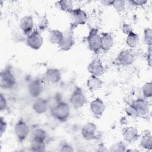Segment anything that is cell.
I'll return each mask as SVG.
<instances>
[{"label":"cell","instance_id":"cell-1","mask_svg":"<svg viewBox=\"0 0 152 152\" xmlns=\"http://www.w3.org/2000/svg\"><path fill=\"white\" fill-rule=\"evenodd\" d=\"M50 114L56 120L65 122L70 115V107L65 102L59 101L51 107Z\"/></svg>","mask_w":152,"mask_h":152},{"label":"cell","instance_id":"cell-2","mask_svg":"<svg viewBox=\"0 0 152 152\" xmlns=\"http://www.w3.org/2000/svg\"><path fill=\"white\" fill-rule=\"evenodd\" d=\"M87 42L88 48L94 53H97L101 50L100 34L96 28H91L87 36Z\"/></svg>","mask_w":152,"mask_h":152},{"label":"cell","instance_id":"cell-3","mask_svg":"<svg viewBox=\"0 0 152 152\" xmlns=\"http://www.w3.org/2000/svg\"><path fill=\"white\" fill-rule=\"evenodd\" d=\"M70 14L71 16V22L70 24L71 30L80 26L86 24L88 20L87 13L81 8H74Z\"/></svg>","mask_w":152,"mask_h":152},{"label":"cell","instance_id":"cell-4","mask_svg":"<svg viewBox=\"0 0 152 152\" xmlns=\"http://www.w3.org/2000/svg\"><path fill=\"white\" fill-rule=\"evenodd\" d=\"M16 78L9 68H5L1 71L0 74V87L2 89L10 90L16 85Z\"/></svg>","mask_w":152,"mask_h":152},{"label":"cell","instance_id":"cell-5","mask_svg":"<svg viewBox=\"0 0 152 152\" xmlns=\"http://www.w3.org/2000/svg\"><path fill=\"white\" fill-rule=\"evenodd\" d=\"M87 99L83 90L77 87L72 91L69 97V102L75 109L81 108L87 103Z\"/></svg>","mask_w":152,"mask_h":152},{"label":"cell","instance_id":"cell-6","mask_svg":"<svg viewBox=\"0 0 152 152\" xmlns=\"http://www.w3.org/2000/svg\"><path fill=\"white\" fill-rule=\"evenodd\" d=\"M14 134L20 142L24 141L28 136L30 129L26 122L23 119H18L14 125Z\"/></svg>","mask_w":152,"mask_h":152},{"label":"cell","instance_id":"cell-7","mask_svg":"<svg viewBox=\"0 0 152 152\" xmlns=\"http://www.w3.org/2000/svg\"><path fill=\"white\" fill-rule=\"evenodd\" d=\"M43 37L38 30H34L27 36L26 44L33 50H39L43 44Z\"/></svg>","mask_w":152,"mask_h":152},{"label":"cell","instance_id":"cell-8","mask_svg":"<svg viewBox=\"0 0 152 152\" xmlns=\"http://www.w3.org/2000/svg\"><path fill=\"white\" fill-rule=\"evenodd\" d=\"M135 59V53L131 49H124L118 53L116 61L118 65L127 66L132 65Z\"/></svg>","mask_w":152,"mask_h":152},{"label":"cell","instance_id":"cell-9","mask_svg":"<svg viewBox=\"0 0 152 152\" xmlns=\"http://www.w3.org/2000/svg\"><path fill=\"white\" fill-rule=\"evenodd\" d=\"M132 104L135 107L138 117H145L150 112V104L144 98H138L134 100Z\"/></svg>","mask_w":152,"mask_h":152},{"label":"cell","instance_id":"cell-10","mask_svg":"<svg viewBox=\"0 0 152 152\" xmlns=\"http://www.w3.org/2000/svg\"><path fill=\"white\" fill-rule=\"evenodd\" d=\"M90 109L94 117L99 118L106 110V104L101 98L96 97L90 102Z\"/></svg>","mask_w":152,"mask_h":152},{"label":"cell","instance_id":"cell-11","mask_svg":"<svg viewBox=\"0 0 152 152\" xmlns=\"http://www.w3.org/2000/svg\"><path fill=\"white\" fill-rule=\"evenodd\" d=\"M87 71L90 75L100 77L104 72V68L101 59L99 58H94L88 65Z\"/></svg>","mask_w":152,"mask_h":152},{"label":"cell","instance_id":"cell-12","mask_svg":"<svg viewBox=\"0 0 152 152\" xmlns=\"http://www.w3.org/2000/svg\"><path fill=\"white\" fill-rule=\"evenodd\" d=\"M96 132V125L92 122H88L82 127L81 130V135L85 140L90 141L95 138Z\"/></svg>","mask_w":152,"mask_h":152},{"label":"cell","instance_id":"cell-13","mask_svg":"<svg viewBox=\"0 0 152 152\" xmlns=\"http://www.w3.org/2000/svg\"><path fill=\"white\" fill-rule=\"evenodd\" d=\"M27 89L31 97L35 99L40 97L43 90L42 83L39 79H34L28 83Z\"/></svg>","mask_w":152,"mask_h":152},{"label":"cell","instance_id":"cell-14","mask_svg":"<svg viewBox=\"0 0 152 152\" xmlns=\"http://www.w3.org/2000/svg\"><path fill=\"white\" fill-rule=\"evenodd\" d=\"M62 78L61 71L55 68H48L44 74V80L48 83H58Z\"/></svg>","mask_w":152,"mask_h":152},{"label":"cell","instance_id":"cell-15","mask_svg":"<svg viewBox=\"0 0 152 152\" xmlns=\"http://www.w3.org/2000/svg\"><path fill=\"white\" fill-rule=\"evenodd\" d=\"M122 134L124 141L128 143L134 142L140 137L138 129L135 127L132 126L124 128Z\"/></svg>","mask_w":152,"mask_h":152},{"label":"cell","instance_id":"cell-16","mask_svg":"<svg viewBox=\"0 0 152 152\" xmlns=\"http://www.w3.org/2000/svg\"><path fill=\"white\" fill-rule=\"evenodd\" d=\"M33 27L34 20L31 15H26L20 19V28L26 36L33 31Z\"/></svg>","mask_w":152,"mask_h":152},{"label":"cell","instance_id":"cell-17","mask_svg":"<svg viewBox=\"0 0 152 152\" xmlns=\"http://www.w3.org/2000/svg\"><path fill=\"white\" fill-rule=\"evenodd\" d=\"M75 44V39L71 32L64 34V37L58 45L59 48L62 51L69 50Z\"/></svg>","mask_w":152,"mask_h":152},{"label":"cell","instance_id":"cell-18","mask_svg":"<svg viewBox=\"0 0 152 152\" xmlns=\"http://www.w3.org/2000/svg\"><path fill=\"white\" fill-rule=\"evenodd\" d=\"M48 101L43 97H38L36 99L33 103L32 108L34 112L39 115L45 113L48 108Z\"/></svg>","mask_w":152,"mask_h":152},{"label":"cell","instance_id":"cell-19","mask_svg":"<svg viewBox=\"0 0 152 152\" xmlns=\"http://www.w3.org/2000/svg\"><path fill=\"white\" fill-rule=\"evenodd\" d=\"M101 49L103 51L109 50L114 45V40L112 35L109 32H103L100 34Z\"/></svg>","mask_w":152,"mask_h":152},{"label":"cell","instance_id":"cell-20","mask_svg":"<svg viewBox=\"0 0 152 152\" xmlns=\"http://www.w3.org/2000/svg\"><path fill=\"white\" fill-rule=\"evenodd\" d=\"M86 85L90 91H94L102 87L103 81L99 77L90 75L87 80Z\"/></svg>","mask_w":152,"mask_h":152},{"label":"cell","instance_id":"cell-21","mask_svg":"<svg viewBox=\"0 0 152 152\" xmlns=\"http://www.w3.org/2000/svg\"><path fill=\"white\" fill-rule=\"evenodd\" d=\"M140 147L147 150H152V135L150 131H147L140 138Z\"/></svg>","mask_w":152,"mask_h":152},{"label":"cell","instance_id":"cell-22","mask_svg":"<svg viewBox=\"0 0 152 152\" xmlns=\"http://www.w3.org/2000/svg\"><path fill=\"white\" fill-rule=\"evenodd\" d=\"M30 150L35 152H42L45 151L46 142L45 140L31 137L30 145Z\"/></svg>","mask_w":152,"mask_h":152},{"label":"cell","instance_id":"cell-23","mask_svg":"<svg viewBox=\"0 0 152 152\" xmlns=\"http://www.w3.org/2000/svg\"><path fill=\"white\" fill-rule=\"evenodd\" d=\"M64 33L58 29L51 30L49 33V40L51 44L59 45L61 42L63 37Z\"/></svg>","mask_w":152,"mask_h":152},{"label":"cell","instance_id":"cell-24","mask_svg":"<svg viewBox=\"0 0 152 152\" xmlns=\"http://www.w3.org/2000/svg\"><path fill=\"white\" fill-rule=\"evenodd\" d=\"M125 42L126 45L129 48H135L140 43L139 35L133 31L126 35Z\"/></svg>","mask_w":152,"mask_h":152},{"label":"cell","instance_id":"cell-25","mask_svg":"<svg viewBox=\"0 0 152 152\" xmlns=\"http://www.w3.org/2000/svg\"><path fill=\"white\" fill-rule=\"evenodd\" d=\"M60 10L64 12L70 14L74 10L73 2L69 0H61L57 2Z\"/></svg>","mask_w":152,"mask_h":152},{"label":"cell","instance_id":"cell-26","mask_svg":"<svg viewBox=\"0 0 152 152\" xmlns=\"http://www.w3.org/2000/svg\"><path fill=\"white\" fill-rule=\"evenodd\" d=\"M143 39L144 43L148 48H151L152 46V30L150 27L145 28L143 31Z\"/></svg>","mask_w":152,"mask_h":152},{"label":"cell","instance_id":"cell-27","mask_svg":"<svg viewBox=\"0 0 152 152\" xmlns=\"http://www.w3.org/2000/svg\"><path fill=\"white\" fill-rule=\"evenodd\" d=\"M126 147L123 141H118L111 145L109 151L111 152L126 151Z\"/></svg>","mask_w":152,"mask_h":152},{"label":"cell","instance_id":"cell-28","mask_svg":"<svg viewBox=\"0 0 152 152\" xmlns=\"http://www.w3.org/2000/svg\"><path fill=\"white\" fill-rule=\"evenodd\" d=\"M142 93L143 97L145 99L151 97L152 96V83L151 81L145 83L142 88Z\"/></svg>","mask_w":152,"mask_h":152},{"label":"cell","instance_id":"cell-29","mask_svg":"<svg viewBox=\"0 0 152 152\" xmlns=\"http://www.w3.org/2000/svg\"><path fill=\"white\" fill-rule=\"evenodd\" d=\"M49 26V21L48 18L44 15V16H41L37 23V29L38 30L40 31H45L48 28Z\"/></svg>","mask_w":152,"mask_h":152},{"label":"cell","instance_id":"cell-30","mask_svg":"<svg viewBox=\"0 0 152 152\" xmlns=\"http://www.w3.org/2000/svg\"><path fill=\"white\" fill-rule=\"evenodd\" d=\"M32 137L46 141V139L47 138V133L46 131L42 128H36L33 132Z\"/></svg>","mask_w":152,"mask_h":152},{"label":"cell","instance_id":"cell-31","mask_svg":"<svg viewBox=\"0 0 152 152\" xmlns=\"http://www.w3.org/2000/svg\"><path fill=\"white\" fill-rule=\"evenodd\" d=\"M112 6L118 12H122L125 10L126 2L125 1H114Z\"/></svg>","mask_w":152,"mask_h":152},{"label":"cell","instance_id":"cell-32","mask_svg":"<svg viewBox=\"0 0 152 152\" xmlns=\"http://www.w3.org/2000/svg\"><path fill=\"white\" fill-rule=\"evenodd\" d=\"M125 113L129 117H131L133 118H138L137 111L135 107H134V106L132 104V103L128 105L127 107L125 108Z\"/></svg>","mask_w":152,"mask_h":152},{"label":"cell","instance_id":"cell-33","mask_svg":"<svg viewBox=\"0 0 152 152\" xmlns=\"http://www.w3.org/2000/svg\"><path fill=\"white\" fill-rule=\"evenodd\" d=\"M8 106L7 100L5 98V97L3 95L2 93H1L0 96V110L1 112L4 111L6 110Z\"/></svg>","mask_w":152,"mask_h":152},{"label":"cell","instance_id":"cell-34","mask_svg":"<svg viewBox=\"0 0 152 152\" xmlns=\"http://www.w3.org/2000/svg\"><path fill=\"white\" fill-rule=\"evenodd\" d=\"M7 129V122L2 117H1V121H0V136L1 137H2L3 134L5 132Z\"/></svg>","mask_w":152,"mask_h":152},{"label":"cell","instance_id":"cell-35","mask_svg":"<svg viewBox=\"0 0 152 152\" xmlns=\"http://www.w3.org/2000/svg\"><path fill=\"white\" fill-rule=\"evenodd\" d=\"M129 2L133 6L140 7L145 5L148 1L146 0H132L129 1Z\"/></svg>","mask_w":152,"mask_h":152},{"label":"cell","instance_id":"cell-36","mask_svg":"<svg viewBox=\"0 0 152 152\" xmlns=\"http://www.w3.org/2000/svg\"><path fill=\"white\" fill-rule=\"evenodd\" d=\"M122 31L125 34H128L129 33L133 31L131 26L128 23H124L122 26Z\"/></svg>","mask_w":152,"mask_h":152},{"label":"cell","instance_id":"cell-37","mask_svg":"<svg viewBox=\"0 0 152 152\" xmlns=\"http://www.w3.org/2000/svg\"><path fill=\"white\" fill-rule=\"evenodd\" d=\"M60 151H65V152H67V151L71 152V151H74V147L71 145H70L69 144L65 143V144H63L61 145Z\"/></svg>","mask_w":152,"mask_h":152},{"label":"cell","instance_id":"cell-38","mask_svg":"<svg viewBox=\"0 0 152 152\" xmlns=\"http://www.w3.org/2000/svg\"><path fill=\"white\" fill-rule=\"evenodd\" d=\"M113 0H103L100 1V3L104 6H112Z\"/></svg>","mask_w":152,"mask_h":152},{"label":"cell","instance_id":"cell-39","mask_svg":"<svg viewBox=\"0 0 152 152\" xmlns=\"http://www.w3.org/2000/svg\"><path fill=\"white\" fill-rule=\"evenodd\" d=\"M97 151H108L109 150L107 148V147H106L103 144H99V147H97Z\"/></svg>","mask_w":152,"mask_h":152}]
</instances>
